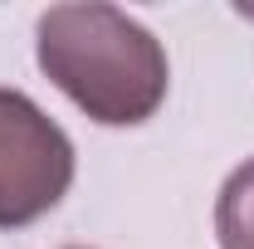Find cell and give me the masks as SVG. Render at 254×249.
<instances>
[{"instance_id": "7a4b0ae2", "label": "cell", "mask_w": 254, "mask_h": 249, "mask_svg": "<svg viewBox=\"0 0 254 249\" xmlns=\"http://www.w3.org/2000/svg\"><path fill=\"white\" fill-rule=\"evenodd\" d=\"M73 186V142L34 98L0 88V230L49 215Z\"/></svg>"}, {"instance_id": "6da1fadb", "label": "cell", "mask_w": 254, "mask_h": 249, "mask_svg": "<svg viewBox=\"0 0 254 249\" xmlns=\"http://www.w3.org/2000/svg\"><path fill=\"white\" fill-rule=\"evenodd\" d=\"M34 54L44 78L93 123L137 127L166 98V49L118 5H54L39 15Z\"/></svg>"}, {"instance_id": "3957f363", "label": "cell", "mask_w": 254, "mask_h": 249, "mask_svg": "<svg viewBox=\"0 0 254 249\" xmlns=\"http://www.w3.org/2000/svg\"><path fill=\"white\" fill-rule=\"evenodd\" d=\"M215 235L220 249H254V156L230 171L215 200Z\"/></svg>"}]
</instances>
